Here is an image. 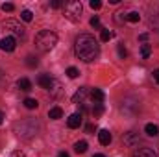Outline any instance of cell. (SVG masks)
<instances>
[{
	"label": "cell",
	"instance_id": "d6a6232c",
	"mask_svg": "<svg viewBox=\"0 0 159 157\" xmlns=\"http://www.w3.org/2000/svg\"><path fill=\"white\" fill-rule=\"evenodd\" d=\"M85 129H87V133H93V131H96V126H94V124H87Z\"/></svg>",
	"mask_w": 159,
	"mask_h": 157
},
{
	"label": "cell",
	"instance_id": "d6986e66",
	"mask_svg": "<svg viewBox=\"0 0 159 157\" xmlns=\"http://www.w3.org/2000/svg\"><path fill=\"white\" fill-rule=\"evenodd\" d=\"M37 105H39V102L35 98H26L24 100V107L26 109H37Z\"/></svg>",
	"mask_w": 159,
	"mask_h": 157
},
{
	"label": "cell",
	"instance_id": "e0dca14e",
	"mask_svg": "<svg viewBox=\"0 0 159 157\" xmlns=\"http://www.w3.org/2000/svg\"><path fill=\"white\" fill-rule=\"evenodd\" d=\"M48 117L52 118V120H57V118L63 117V109H61V107H52V109L48 111Z\"/></svg>",
	"mask_w": 159,
	"mask_h": 157
},
{
	"label": "cell",
	"instance_id": "5bb4252c",
	"mask_svg": "<svg viewBox=\"0 0 159 157\" xmlns=\"http://www.w3.org/2000/svg\"><path fill=\"white\" fill-rule=\"evenodd\" d=\"M104 98H106L104 91H100V89H93V91H91V100H93L94 104H102Z\"/></svg>",
	"mask_w": 159,
	"mask_h": 157
},
{
	"label": "cell",
	"instance_id": "d4e9b609",
	"mask_svg": "<svg viewBox=\"0 0 159 157\" xmlns=\"http://www.w3.org/2000/svg\"><path fill=\"white\" fill-rule=\"evenodd\" d=\"M78 69H76V67H69V69H67V76H69V78H78Z\"/></svg>",
	"mask_w": 159,
	"mask_h": 157
},
{
	"label": "cell",
	"instance_id": "3957f363",
	"mask_svg": "<svg viewBox=\"0 0 159 157\" xmlns=\"http://www.w3.org/2000/svg\"><path fill=\"white\" fill-rule=\"evenodd\" d=\"M56 44H57V35L50 30H43L35 35V46L41 52H50V50H54Z\"/></svg>",
	"mask_w": 159,
	"mask_h": 157
},
{
	"label": "cell",
	"instance_id": "7c38bea8",
	"mask_svg": "<svg viewBox=\"0 0 159 157\" xmlns=\"http://www.w3.org/2000/svg\"><path fill=\"white\" fill-rule=\"evenodd\" d=\"M111 133H109V129H100L98 131V141H100V144H104V146H107L109 142H111Z\"/></svg>",
	"mask_w": 159,
	"mask_h": 157
},
{
	"label": "cell",
	"instance_id": "1f68e13d",
	"mask_svg": "<svg viewBox=\"0 0 159 157\" xmlns=\"http://www.w3.org/2000/svg\"><path fill=\"white\" fill-rule=\"evenodd\" d=\"M9 157H26L24 155V152H20V150H15V152H11Z\"/></svg>",
	"mask_w": 159,
	"mask_h": 157
},
{
	"label": "cell",
	"instance_id": "4316f807",
	"mask_svg": "<svg viewBox=\"0 0 159 157\" xmlns=\"http://www.w3.org/2000/svg\"><path fill=\"white\" fill-rule=\"evenodd\" d=\"M15 9V6L11 4V2H7V4H2V11H7V13H11Z\"/></svg>",
	"mask_w": 159,
	"mask_h": 157
},
{
	"label": "cell",
	"instance_id": "836d02e7",
	"mask_svg": "<svg viewBox=\"0 0 159 157\" xmlns=\"http://www.w3.org/2000/svg\"><path fill=\"white\" fill-rule=\"evenodd\" d=\"M154 79L159 83V69H156V70H154Z\"/></svg>",
	"mask_w": 159,
	"mask_h": 157
},
{
	"label": "cell",
	"instance_id": "ac0fdd59",
	"mask_svg": "<svg viewBox=\"0 0 159 157\" xmlns=\"http://www.w3.org/2000/svg\"><path fill=\"white\" fill-rule=\"evenodd\" d=\"M74 152H76V154H85V152H87V142H85V141H78V142L74 144Z\"/></svg>",
	"mask_w": 159,
	"mask_h": 157
},
{
	"label": "cell",
	"instance_id": "4fadbf2b",
	"mask_svg": "<svg viewBox=\"0 0 159 157\" xmlns=\"http://www.w3.org/2000/svg\"><path fill=\"white\" fill-rule=\"evenodd\" d=\"M87 94H89V89H87V87H80L78 91H76V94L72 96V102H74V104H81Z\"/></svg>",
	"mask_w": 159,
	"mask_h": 157
},
{
	"label": "cell",
	"instance_id": "f1b7e54d",
	"mask_svg": "<svg viewBox=\"0 0 159 157\" xmlns=\"http://www.w3.org/2000/svg\"><path fill=\"white\" fill-rule=\"evenodd\" d=\"M119 56L122 57V59H124V57L128 56V50L124 48V44H119Z\"/></svg>",
	"mask_w": 159,
	"mask_h": 157
},
{
	"label": "cell",
	"instance_id": "30bf717a",
	"mask_svg": "<svg viewBox=\"0 0 159 157\" xmlns=\"http://www.w3.org/2000/svg\"><path fill=\"white\" fill-rule=\"evenodd\" d=\"M131 157H157L156 155V152L152 150V148H148V146H141V148H137Z\"/></svg>",
	"mask_w": 159,
	"mask_h": 157
},
{
	"label": "cell",
	"instance_id": "ba28073f",
	"mask_svg": "<svg viewBox=\"0 0 159 157\" xmlns=\"http://www.w3.org/2000/svg\"><path fill=\"white\" fill-rule=\"evenodd\" d=\"M15 46H17V41H15V37H11V35H6L4 39L0 41V48L4 52H13Z\"/></svg>",
	"mask_w": 159,
	"mask_h": 157
},
{
	"label": "cell",
	"instance_id": "52a82bcc",
	"mask_svg": "<svg viewBox=\"0 0 159 157\" xmlns=\"http://www.w3.org/2000/svg\"><path fill=\"white\" fill-rule=\"evenodd\" d=\"M122 142H124V146H128V148H135V146H139L141 137H139V133H135V131H128V133H124Z\"/></svg>",
	"mask_w": 159,
	"mask_h": 157
},
{
	"label": "cell",
	"instance_id": "2e32d148",
	"mask_svg": "<svg viewBox=\"0 0 159 157\" xmlns=\"http://www.w3.org/2000/svg\"><path fill=\"white\" fill-rule=\"evenodd\" d=\"M144 131H146V135H150V137H157L159 135V128L156 124H146Z\"/></svg>",
	"mask_w": 159,
	"mask_h": 157
},
{
	"label": "cell",
	"instance_id": "4dcf8cb0",
	"mask_svg": "<svg viewBox=\"0 0 159 157\" xmlns=\"http://www.w3.org/2000/svg\"><path fill=\"white\" fill-rule=\"evenodd\" d=\"M63 6V2H59V0H52L50 2V7H54V9H57V7H61Z\"/></svg>",
	"mask_w": 159,
	"mask_h": 157
},
{
	"label": "cell",
	"instance_id": "7a4b0ae2",
	"mask_svg": "<svg viewBox=\"0 0 159 157\" xmlns=\"http://www.w3.org/2000/svg\"><path fill=\"white\" fill-rule=\"evenodd\" d=\"M15 133L19 139H32L39 131V122L35 118H24L20 122H15Z\"/></svg>",
	"mask_w": 159,
	"mask_h": 157
},
{
	"label": "cell",
	"instance_id": "9c48e42d",
	"mask_svg": "<svg viewBox=\"0 0 159 157\" xmlns=\"http://www.w3.org/2000/svg\"><path fill=\"white\" fill-rule=\"evenodd\" d=\"M37 83H39L43 89H46V91H50L54 85H56V81H54V78H50L48 74H41L39 78H37Z\"/></svg>",
	"mask_w": 159,
	"mask_h": 157
},
{
	"label": "cell",
	"instance_id": "6da1fadb",
	"mask_svg": "<svg viewBox=\"0 0 159 157\" xmlns=\"http://www.w3.org/2000/svg\"><path fill=\"white\" fill-rule=\"evenodd\" d=\"M74 52H76V56H78L81 61L91 63L100 54L98 41L94 39L93 35H89V34H81L78 39H76V43H74Z\"/></svg>",
	"mask_w": 159,
	"mask_h": 157
},
{
	"label": "cell",
	"instance_id": "f546056e",
	"mask_svg": "<svg viewBox=\"0 0 159 157\" xmlns=\"http://www.w3.org/2000/svg\"><path fill=\"white\" fill-rule=\"evenodd\" d=\"M91 26H93V28H100V19H98V17H93V19H91Z\"/></svg>",
	"mask_w": 159,
	"mask_h": 157
},
{
	"label": "cell",
	"instance_id": "74e56055",
	"mask_svg": "<svg viewBox=\"0 0 159 157\" xmlns=\"http://www.w3.org/2000/svg\"><path fill=\"white\" fill-rule=\"evenodd\" d=\"M93 157H106L104 154H96V155H93Z\"/></svg>",
	"mask_w": 159,
	"mask_h": 157
},
{
	"label": "cell",
	"instance_id": "44dd1931",
	"mask_svg": "<svg viewBox=\"0 0 159 157\" xmlns=\"http://www.w3.org/2000/svg\"><path fill=\"white\" fill-rule=\"evenodd\" d=\"M139 19H141V15L137 11H129L126 15V20H129V22H139Z\"/></svg>",
	"mask_w": 159,
	"mask_h": 157
},
{
	"label": "cell",
	"instance_id": "d590c367",
	"mask_svg": "<svg viewBox=\"0 0 159 157\" xmlns=\"http://www.w3.org/2000/svg\"><path fill=\"white\" fill-rule=\"evenodd\" d=\"M57 157H70V155H69L67 152H59V154H57Z\"/></svg>",
	"mask_w": 159,
	"mask_h": 157
},
{
	"label": "cell",
	"instance_id": "8992f818",
	"mask_svg": "<svg viewBox=\"0 0 159 157\" xmlns=\"http://www.w3.org/2000/svg\"><path fill=\"white\" fill-rule=\"evenodd\" d=\"M4 26L6 28H9L17 37H20V39H24V34H26V30H24V26H20V22H17V20H13V19H7L6 22H4Z\"/></svg>",
	"mask_w": 159,
	"mask_h": 157
},
{
	"label": "cell",
	"instance_id": "e575fe53",
	"mask_svg": "<svg viewBox=\"0 0 159 157\" xmlns=\"http://www.w3.org/2000/svg\"><path fill=\"white\" fill-rule=\"evenodd\" d=\"M139 39H141V41H146V39H148V34H141V35H139Z\"/></svg>",
	"mask_w": 159,
	"mask_h": 157
},
{
	"label": "cell",
	"instance_id": "603a6c76",
	"mask_svg": "<svg viewBox=\"0 0 159 157\" xmlns=\"http://www.w3.org/2000/svg\"><path fill=\"white\" fill-rule=\"evenodd\" d=\"M20 19H22V20H26V22H30V20L34 19V13H32L30 9H24V11L20 13Z\"/></svg>",
	"mask_w": 159,
	"mask_h": 157
},
{
	"label": "cell",
	"instance_id": "7402d4cb",
	"mask_svg": "<svg viewBox=\"0 0 159 157\" xmlns=\"http://www.w3.org/2000/svg\"><path fill=\"white\" fill-rule=\"evenodd\" d=\"M150 54H152V46L150 44H143L141 46V56L146 59V57H150Z\"/></svg>",
	"mask_w": 159,
	"mask_h": 157
},
{
	"label": "cell",
	"instance_id": "277c9868",
	"mask_svg": "<svg viewBox=\"0 0 159 157\" xmlns=\"http://www.w3.org/2000/svg\"><path fill=\"white\" fill-rule=\"evenodd\" d=\"M120 111L126 115V117H135L139 111H141V102L135 100V98H124L120 102Z\"/></svg>",
	"mask_w": 159,
	"mask_h": 157
},
{
	"label": "cell",
	"instance_id": "5b68a950",
	"mask_svg": "<svg viewBox=\"0 0 159 157\" xmlns=\"http://www.w3.org/2000/svg\"><path fill=\"white\" fill-rule=\"evenodd\" d=\"M81 2L78 0H72V2H67L65 4V17L72 22H78L80 17H81Z\"/></svg>",
	"mask_w": 159,
	"mask_h": 157
},
{
	"label": "cell",
	"instance_id": "cb8c5ba5",
	"mask_svg": "<svg viewBox=\"0 0 159 157\" xmlns=\"http://www.w3.org/2000/svg\"><path fill=\"white\" fill-rule=\"evenodd\" d=\"M26 65H28L30 69H34V67H37V65H39V61H37V57L28 56V57H26Z\"/></svg>",
	"mask_w": 159,
	"mask_h": 157
},
{
	"label": "cell",
	"instance_id": "ffe728a7",
	"mask_svg": "<svg viewBox=\"0 0 159 157\" xmlns=\"http://www.w3.org/2000/svg\"><path fill=\"white\" fill-rule=\"evenodd\" d=\"M91 113H93V117H102V113H104V105L102 104H94V107L91 109Z\"/></svg>",
	"mask_w": 159,
	"mask_h": 157
},
{
	"label": "cell",
	"instance_id": "8fae6325",
	"mask_svg": "<svg viewBox=\"0 0 159 157\" xmlns=\"http://www.w3.org/2000/svg\"><path fill=\"white\" fill-rule=\"evenodd\" d=\"M81 115L80 113H74V115H70L69 117V120H67V126L70 128V129H76V128H80L81 126Z\"/></svg>",
	"mask_w": 159,
	"mask_h": 157
},
{
	"label": "cell",
	"instance_id": "9a60e30c",
	"mask_svg": "<svg viewBox=\"0 0 159 157\" xmlns=\"http://www.w3.org/2000/svg\"><path fill=\"white\" fill-rule=\"evenodd\" d=\"M19 89H20V91H26V92L32 91V81L28 78H20L19 79Z\"/></svg>",
	"mask_w": 159,
	"mask_h": 157
},
{
	"label": "cell",
	"instance_id": "8d00e7d4",
	"mask_svg": "<svg viewBox=\"0 0 159 157\" xmlns=\"http://www.w3.org/2000/svg\"><path fill=\"white\" fill-rule=\"evenodd\" d=\"M2 122H4V113L0 111V124H2Z\"/></svg>",
	"mask_w": 159,
	"mask_h": 157
},
{
	"label": "cell",
	"instance_id": "83f0119b",
	"mask_svg": "<svg viewBox=\"0 0 159 157\" xmlns=\"http://www.w3.org/2000/svg\"><path fill=\"white\" fill-rule=\"evenodd\" d=\"M89 6H91L93 9H100V6H102V2H100V0H91V2H89Z\"/></svg>",
	"mask_w": 159,
	"mask_h": 157
},
{
	"label": "cell",
	"instance_id": "484cf974",
	"mask_svg": "<svg viewBox=\"0 0 159 157\" xmlns=\"http://www.w3.org/2000/svg\"><path fill=\"white\" fill-rule=\"evenodd\" d=\"M111 37H113V34H111L109 30H102V35H100V39L104 41V43H106V41H109Z\"/></svg>",
	"mask_w": 159,
	"mask_h": 157
}]
</instances>
